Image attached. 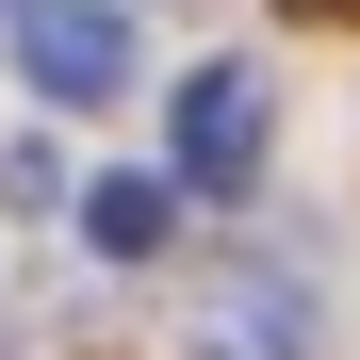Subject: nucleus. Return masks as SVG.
<instances>
[{
	"instance_id": "nucleus-1",
	"label": "nucleus",
	"mask_w": 360,
	"mask_h": 360,
	"mask_svg": "<svg viewBox=\"0 0 360 360\" xmlns=\"http://www.w3.org/2000/svg\"><path fill=\"white\" fill-rule=\"evenodd\" d=\"M0 33H17V82L49 115L131 98V17H115V0H0Z\"/></svg>"
},
{
	"instance_id": "nucleus-2",
	"label": "nucleus",
	"mask_w": 360,
	"mask_h": 360,
	"mask_svg": "<svg viewBox=\"0 0 360 360\" xmlns=\"http://www.w3.org/2000/svg\"><path fill=\"white\" fill-rule=\"evenodd\" d=\"M262 131H278L262 66H197V82H180V148H164V180H180V197H246V180H262Z\"/></svg>"
},
{
	"instance_id": "nucleus-3",
	"label": "nucleus",
	"mask_w": 360,
	"mask_h": 360,
	"mask_svg": "<svg viewBox=\"0 0 360 360\" xmlns=\"http://www.w3.org/2000/svg\"><path fill=\"white\" fill-rule=\"evenodd\" d=\"M180 344H197V360H311V278H295V262H229Z\"/></svg>"
},
{
	"instance_id": "nucleus-4",
	"label": "nucleus",
	"mask_w": 360,
	"mask_h": 360,
	"mask_svg": "<svg viewBox=\"0 0 360 360\" xmlns=\"http://www.w3.org/2000/svg\"><path fill=\"white\" fill-rule=\"evenodd\" d=\"M180 229V180L164 164H115V180H82V246H115V262H148Z\"/></svg>"
},
{
	"instance_id": "nucleus-5",
	"label": "nucleus",
	"mask_w": 360,
	"mask_h": 360,
	"mask_svg": "<svg viewBox=\"0 0 360 360\" xmlns=\"http://www.w3.org/2000/svg\"><path fill=\"white\" fill-rule=\"evenodd\" d=\"M295 17H360V0H295Z\"/></svg>"
}]
</instances>
